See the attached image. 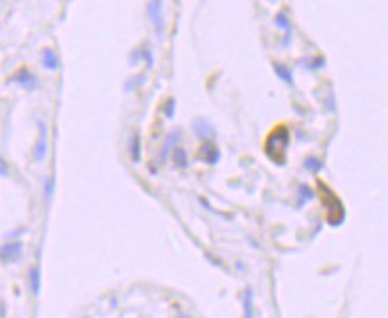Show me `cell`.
I'll use <instances>...</instances> for the list:
<instances>
[{"instance_id":"cell-5","label":"cell","mask_w":388,"mask_h":318,"mask_svg":"<svg viewBox=\"0 0 388 318\" xmlns=\"http://www.w3.org/2000/svg\"><path fill=\"white\" fill-rule=\"evenodd\" d=\"M13 80L18 82L20 86H23V88H27V90H32V88H36V84H38V79H36L29 70H20V72L13 77Z\"/></svg>"},{"instance_id":"cell-8","label":"cell","mask_w":388,"mask_h":318,"mask_svg":"<svg viewBox=\"0 0 388 318\" xmlns=\"http://www.w3.org/2000/svg\"><path fill=\"white\" fill-rule=\"evenodd\" d=\"M41 61H43V66L48 70H56L59 66V57L56 56V52L52 48H45L43 54H41Z\"/></svg>"},{"instance_id":"cell-15","label":"cell","mask_w":388,"mask_h":318,"mask_svg":"<svg viewBox=\"0 0 388 318\" xmlns=\"http://www.w3.org/2000/svg\"><path fill=\"white\" fill-rule=\"evenodd\" d=\"M275 23H277V25H279L281 29H285V31H290V29H291L290 22H288V18H286L285 15H283V13L275 16Z\"/></svg>"},{"instance_id":"cell-10","label":"cell","mask_w":388,"mask_h":318,"mask_svg":"<svg viewBox=\"0 0 388 318\" xmlns=\"http://www.w3.org/2000/svg\"><path fill=\"white\" fill-rule=\"evenodd\" d=\"M174 159H176V165L179 168H186L188 166V154L186 150L181 147H176L174 148Z\"/></svg>"},{"instance_id":"cell-9","label":"cell","mask_w":388,"mask_h":318,"mask_svg":"<svg viewBox=\"0 0 388 318\" xmlns=\"http://www.w3.org/2000/svg\"><path fill=\"white\" fill-rule=\"evenodd\" d=\"M179 138H181V132H179V131L172 132L170 136L166 138L165 147H163V152H161V158H163V161L168 158V150H170V147H174V145L177 147V142H179Z\"/></svg>"},{"instance_id":"cell-18","label":"cell","mask_w":388,"mask_h":318,"mask_svg":"<svg viewBox=\"0 0 388 318\" xmlns=\"http://www.w3.org/2000/svg\"><path fill=\"white\" fill-rule=\"evenodd\" d=\"M0 175H2V177L9 175V166H7V163L4 161V158H2V156H0Z\"/></svg>"},{"instance_id":"cell-11","label":"cell","mask_w":388,"mask_h":318,"mask_svg":"<svg viewBox=\"0 0 388 318\" xmlns=\"http://www.w3.org/2000/svg\"><path fill=\"white\" fill-rule=\"evenodd\" d=\"M274 70L275 74H277V77H281V79L285 80V82H288V84H291V72L288 66H285V64H281V63H275L274 64Z\"/></svg>"},{"instance_id":"cell-3","label":"cell","mask_w":388,"mask_h":318,"mask_svg":"<svg viewBox=\"0 0 388 318\" xmlns=\"http://www.w3.org/2000/svg\"><path fill=\"white\" fill-rule=\"evenodd\" d=\"M148 11V16L152 18V23L156 25V31H158V34L161 36L163 32V16H161V4L160 2H150L147 7Z\"/></svg>"},{"instance_id":"cell-13","label":"cell","mask_w":388,"mask_h":318,"mask_svg":"<svg viewBox=\"0 0 388 318\" xmlns=\"http://www.w3.org/2000/svg\"><path fill=\"white\" fill-rule=\"evenodd\" d=\"M131 156L136 163L140 161V158H142V156H140V136H138V134H134L131 140Z\"/></svg>"},{"instance_id":"cell-1","label":"cell","mask_w":388,"mask_h":318,"mask_svg":"<svg viewBox=\"0 0 388 318\" xmlns=\"http://www.w3.org/2000/svg\"><path fill=\"white\" fill-rule=\"evenodd\" d=\"M288 142H290V134L286 131V127H277L272 134L267 138L265 143V152L274 163L283 165L286 158V148H288Z\"/></svg>"},{"instance_id":"cell-4","label":"cell","mask_w":388,"mask_h":318,"mask_svg":"<svg viewBox=\"0 0 388 318\" xmlns=\"http://www.w3.org/2000/svg\"><path fill=\"white\" fill-rule=\"evenodd\" d=\"M192 129H194V132L197 134V138H200V140H206V138L213 136V127L208 120H202V118L195 120L194 124H192Z\"/></svg>"},{"instance_id":"cell-17","label":"cell","mask_w":388,"mask_h":318,"mask_svg":"<svg viewBox=\"0 0 388 318\" xmlns=\"http://www.w3.org/2000/svg\"><path fill=\"white\" fill-rule=\"evenodd\" d=\"M174 109H176V102H174V98H168V102H166V108H165V113L168 118L174 116Z\"/></svg>"},{"instance_id":"cell-14","label":"cell","mask_w":388,"mask_h":318,"mask_svg":"<svg viewBox=\"0 0 388 318\" xmlns=\"http://www.w3.org/2000/svg\"><path fill=\"white\" fill-rule=\"evenodd\" d=\"M304 166H306L308 170L315 172V174L322 170V163H320L317 158H308V159H306V163H304Z\"/></svg>"},{"instance_id":"cell-6","label":"cell","mask_w":388,"mask_h":318,"mask_svg":"<svg viewBox=\"0 0 388 318\" xmlns=\"http://www.w3.org/2000/svg\"><path fill=\"white\" fill-rule=\"evenodd\" d=\"M47 154V127L45 124H41L40 122V140L36 143L34 147V159L36 161H41V159L45 158Z\"/></svg>"},{"instance_id":"cell-16","label":"cell","mask_w":388,"mask_h":318,"mask_svg":"<svg viewBox=\"0 0 388 318\" xmlns=\"http://www.w3.org/2000/svg\"><path fill=\"white\" fill-rule=\"evenodd\" d=\"M301 190V197H303V200L306 199V200H309V199H313V193H311V190H309L308 186H301L299 188ZM303 200L299 202V204H303Z\"/></svg>"},{"instance_id":"cell-12","label":"cell","mask_w":388,"mask_h":318,"mask_svg":"<svg viewBox=\"0 0 388 318\" xmlns=\"http://www.w3.org/2000/svg\"><path fill=\"white\" fill-rule=\"evenodd\" d=\"M31 288H32L34 295L40 293V268L38 267H34L31 270Z\"/></svg>"},{"instance_id":"cell-2","label":"cell","mask_w":388,"mask_h":318,"mask_svg":"<svg viewBox=\"0 0 388 318\" xmlns=\"http://www.w3.org/2000/svg\"><path fill=\"white\" fill-rule=\"evenodd\" d=\"M20 254H22V243H20V241L6 243L0 249V259H4V261H13V259H16Z\"/></svg>"},{"instance_id":"cell-7","label":"cell","mask_w":388,"mask_h":318,"mask_svg":"<svg viewBox=\"0 0 388 318\" xmlns=\"http://www.w3.org/2000/svg\"><path fill=\"white\" fill-rule=\"evenodd\" d=\"M200 156H202V159H204L206 163H210V165H215L218 159H220L218 148H215L213 145H210V143H206L204 147L200 148Z\"/></svg>"},{"instance_id":"cell-19","label":"cell","mask_w":388,"mask_h":318,"mask_svg":"<svg viewBox=\"0 0 388 318\" xmlns=\"http://www.w3.org/2000/svg\"><path fill=\"white\" fill-rule=\"evenodd\" d=\"M52 186H54V181H52V179H48V181H47V188H45L47 197H50V195H52Z\"/></svg>"}]
</instances>
